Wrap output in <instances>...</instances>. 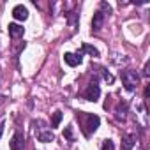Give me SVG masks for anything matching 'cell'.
<instances>
[{
	"label": "cell",
	"instance_id": "obj_1",
	"mask_svg": "<svg viewBox=\"0 0 150 150\" xmlns=\"http://www.w3.org/2000/svg\"><path fill=\"white\" fill-rule=\"evenodd\" d=\"M120 76H122V85H124L125 90H129V92L136 90V87L139 83V76L134 71H122Z\"/></svg>",
	"mask_w": 150,
	"mask_h": 150
},
{
	"label": "cell",
	"instance_id": "obj_2",
	"mask_svg": "<svg viewBox=\"0 0 150 150\" xmlns=\"http://www.w3.org/2000/svg\"><path fill=\"white\" fill-rule=\"evenodd\" d=\"M99 124H101V118H99L97 115L87 113V115H85V134L90 136V132H94V131L99 127Z\"/></svg>",
	"mask_w": 150,
	"mask_h": 150
},
{
	"label": "cell",
	"instance_id": "obj_3",
	"mask_svg": "<svg viewBox=\"0 0 150 150\" xmlns=\"http://www.w3.org/2000/svg\"><path fill=\"white\" fill-rule=\"evenodd\" d=\"M99 96H101V88H99L97 81H92V83L87 87L85 94H83V97H85L87 101H92V103H96V101L99 99Z\"/></svg>",
	"mask_w": 150,
	"mask_h": 150
},
{
	"label": "cell",
	"instance_id": "obj_4",
	"mask_svg": "<svg viewBox=\"0 0 150 150\" xmlns=\"http://www.w3.org/2000/svg\"><path fill=\"white\" fill-rule=\"evenodd\" d=\"M104 20H106V14L103 11H96V14L92 18V30L94 32H99L103 28V25H104Z\"/></svg>",
	"mask_w": 150,
	"mask_h": 150
},
{
	"label": "cell",
	"instance_id": "obj_5",
	"mask_svg": "<svg viewBox=\"0 0 150 150\" xmlns=\"http://www.w3.org/2000/svg\"><path fill=\"white\" fill-rule=\"evenodd\" d=\"M9 146H11V150H23V146H25V138H23V132H16V134L11 138Z\"/></svg>",
	"mask_w": 150,
	"mask_h": 150
},
{
	"label": "cell",
	"instance_id": "obj_6",
	"mask_svg": "<svg viewBox=\"0 0 150 150\" xmlns=\"http://www.w3.org/2000/svg\"><path fill=\"white\" fill-rule=\"evenodd\" d=\"M13 16H14V20H18V21H25V20L28 18V9H27L25 6H16V7L13 9Z\"/></svg>",
	"mask_w": 150,
	"mask_h": 150
},
{
	"label": "cell",
	"instance_id": "obj_7",
	"mask_svg": "<svg viewBox=\"0 0 150 150\" xmlns=\"http://www.w3.org/2000/svg\"><path fill=\"white\" fill-rule=\"evenodd\" d=\"M7 30H9V35H11L13 39L21 37V35H23V32H25V28H23L21 25H18V23H9Z\"/></svg>",
	"mask_w": 150,
	"mask_h": 150
},
{
	"label": "cell",
	"instance_id": "obj_8",
	"mask_svg": "<svg viewBox=\"0 0 150 150\" xmlns=\"http://www.w3.org/2000/svg\"><path fill=\"white\" fill-rule=\"evenodd\" d=\"M64 60H65V64L71 65V67H76V65L81 64V57H80V55H74V53H65V55H64Z\"/></svg>",
	"mask_w": 150,
	"mask_h": 150
},
{
	"label": "cell",
	"instance_id": "obj_9",
	"mask_svg": "<svg viewBox=\"0 0 150 150\" xmlns=\"http://www.w3.org/2000/svg\"><path fill=\"white\" fill-rule=\"evenodd\" d=\"M134 143H136V136L134 134H125L122 138V150H132Z\"/></svg>",
	"mask_w": 150,
	"mask_h": 150
},
{
	"label": "cell",
	"instance_id": "obj_10",
	"mask_svg": "<svg viewBox=\"0 0 150 150\" xmlns=\"http://www.w3.org/2000/svg\"><path fill=\"white\" fill-rule=\"evenodd\" d=\"M125 113H127V104L125 103H118V106L115 108V117L117 120H125Z\"/></svg>",
	"mask_w": 150,
	"mask_h": 150
},
{
	"label": "cell",
	"instance_id": "obj_11",
	"mask_svg": "<svg viewBox=\"0 0 150 150\" xmlns=\"http://www.w3.org/2000/svg\"><path fill=\"white\" fill-rule=\"evenodd\" d=\"M37 139L42 141V143H50V141L55 139V136H53L51 131H39V132H37Z\"/></svg>",
	"mask_w": 150,
	"mask_h": 150
},
{
	"label": "cell",
	"instance_id": "obj_12",
	"mask_svg": "<svg viewBox=\"0 0 150 150\" xmlns=\"http://www.w3.org/2000/svg\"><path fill=\"white\" fill-rule=\"evenodd\" d=\"M81 51H85V53H88V55H92V57H99V51H97L94 46H90V44H83Z\"/></svg>",
	"mask_w": 150,
	"mask_h": 150
},
{
	"label": "cell",
	"instance_id": "obj_13",
	"mask_svg": "<svg viewBox=\"0 0 150 150\" xmlns=\"http://www.w3.org/2000/svg\"><path fill=\"white\" fill-rule=\"evenodd\" d=\"M60 122H62V113L60 111H55L53 113V118H51V127H58Z\"/></svg>",
	"mask_w": 150,
	"mask_h": 150
},
{
	"label": "cell",
	"instance_id": "obj_14",
	"mask_svg": "<svg viewBox=\"0 0 150 150\" xmlns=\"http://www.w3.org/2000/svg\"><path fill=\"white\" fill-rule=\"evenodd\" d=\"M67 21H69L71 27H74V25H76V21H78V14L76 13H67Z\"/></svg>",
	"mask_w": 150,
	"mask_h": 150
},
{
	"label": "cell",
	"instance_id": "obj_15",
	"mask_svg": "<svg viewBox=\"0 0 150 150\" xmlns=\"http://www.w3.org/2000/svg\"><path fill=\"white\" fill-rule=\"evenodd\" d=\"M103 150H115L113 141H111V139H104V143H103Z\"/></svg>",
	"mask_w": 150,
	"mask_h": 150
},
{
	"label": "cell",
	"instance_id": "obj_16",
	"mask_svg": "<svg viewBox=\"0 0 150 150\" xmlns=\"http://www.w3.org/2000/svg\"><path fill=\"white\" fill-rule=\"evenodd\" d=\"M64 138L69 139V141H72V127H65V131H64Z\"/></svg>",
	"mask_w": 150,
	"mask_h": 150
},
{
	"label": "cell",
	"instance_id": "obj_17",
	"mask_svg": "<svg viewBox=\"0 0 150 150\" xmlns=\"http://www.w3.org/2000/svg\"><path fill=\"white\" fill-rule=\"evenodd\" d=\"M103 78H104V80H106V81H110V83H111V81H113V76H111V74H108V72H106V71H103Z\"/></svg>",
	"mask_w": 150,
	"mask_h": 150
},
{
	"label": "cell",
	"instance_id": "obj_18",
	"mask_svg": "<svg viewBox=\"0 0 150 150\" xmlns=\"http://www.w3.org/2000/svg\"><path fill=\"white\" fill-rule=\"evenodd\" d=\"M4 127H6V122L2 120L0 122V138H2V134H4Z\"/></svg>",
	"mask_w": 150,
	"mask_h": 150
},
{
	"label": "cell",
	"instance_id": "obj_19",
	"mask_svg": "<svg viewBox=\"0 0 150 150\" xmlns=\"http://www.w3.org/2000/svg\"><path fill=\"white\" fill-rule=\"evenodd\" d=\"M143 76H148V64H146L145 69H143Z\"/></svg>",
	"mask_w": 150,
	"mask_h": 150
}]
</instances>
